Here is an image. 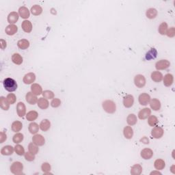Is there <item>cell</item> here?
I'll list each match as a JSON object with an SVG mask.
<instances>
[{
    "mask_svg": "<svg viewBox=\"0 0 175 175\" xmlns=\"http://www.w3.org/2000/svg\"><path fill=\"white\" fill-rule=\"evenodd\" d=\"M3 85L6 90L10 92H15V91L17 89V87H18L17 81H16L15 79H13V78H6L4 79Z\"/></svg>",
    "mask_w": 175,
    "mask_h": 175,
    "instance_id": "obj_1",
    "label": "cell"
},
{
    "mask_svg": "<svg viewBox=\"0 0 175 175\" xmlns=\"http://www.w3.org/2000/svg\"><path fill=\"white\" fill-rule=\"evenodd\" d=\"M102 106L104 111L108 114H114L116 110V105L111 100H106L103 101Z\"/></svg>",
    "mask_w": 175,
    "mask_h": 175,
    "instance_id": "obj_2",
    "label": "cell"
},
{
    "mask_svg": "<svg viewBox=\"0 0 175 175\" xmlns=\"http://www.w3.org/2000/svg\"><path fill=\"white\" fill-rule=\"evenodd\" d=\"M23 170V165L20 162H15L10 166V172L15 175L21 174Z\"/></svg>",
    "mask_w": 175,
    "mask_h": 175,
    "instance_id": "obj_3",
    "label": "cell"
},
{
    "mask_svg": "<svg viewBox=\"0 0 175 175\" xmlns=\"http://www.w3.org/2000/svg\"><path fill=\"white\" fill-rule=\"evenodd\" d=\"M134 83L137 88H142L146 85V78L142 75H137L134 78Z\"/></svg>",
    "mask_w": 175,
    "mask_h": 175,
    "instance_id": "obj_4",
    "label": "cell"
},
{
    "mask_svg": "<svg viewBox=\"0 0 175 175\" xmlns=\"http://www.w3.org/2000/svg\"><path fill=\"white\" fill-rule=\"evenodd\" d=\"M164 131L163 128L159 126H155L153 129L151 131V136L153 138L155 139H160L163 136H164Z\"/></svg>",
    "mask_w": 175,
    "mask_h": 175,
    "instance_id": "obj_5",
    "label": "cell"
},
{
    "mask_svg": "<svg viewBox=\"0 0 175 175\" xmlns=\"http://www.w3.org/2000/svg\"><path fill=\"white\" fill-rule=\"evenodd\" d=\"M170 66V62L168 60H161L159 61L156 62L155 68L158 71L165 70L169 68Z\"/></svg>",
    "mask_w": 175,
    "mask_h": 175,
    "instance_id": "obj_6",
    "label": "cell"
},
{
    "mask_svg": "<svg viewBox=\"0 0 175 175\" xmlns=\"http://www.w3.org/2000/svg\"><path fill=\"white\" fill-rule=\"evenodd\" d=\"M151 100V96L148 94H147V93H142L138 97L140 104L144 106H147L150 103Z\"/></svg>",
    "mask_w": 175,
    "mask_h": 175,
    "instance_id": "obj_7",
    "label": "cell"
},
{
    "mask_svg": "<svg viewBox=\"0 0 175 175\" xmlns=\"http://www.w3.org/2000/svg\"><path fill=\"white\" fill-rule=\"evenodd\" d=\"M32 142L38 146H43L45 144V139L41 134H35L32 137Z\"/></svg>",
    "mask_w": 175,
    "mask_h": 175,
    "instance_id": "obj_8",
    "label": "cell"
},
{
    "mask_svg": "<svg viewBox=\"0 0 175 175\" xmlns=\"http://www.w3.org/2000/svg\"><path fill=\"white\" fill-rule=\"evenodd\" d=\"M134 103V97L131 95H128L123 98V105L126 108H130Z\"/></svg>",
    "mask_w": 175,
    "mask_h": 175,
    "instance_id": "obj_9",
    "label": "cell"
},
{
    "mask_svg": "<svg viewBox=\"0 0 175 175\" xmlns=\"http://www.w3.org/2000/svg\"><path fill=\"white\" fill-rule=\"evenodd\" d=\"M36 80V75L34 73H28L23 77V81L25 84H32Z\"/></svg>",
    "mask_w": 175,
    "mask_h": 175,
    "instance_id": "obj_10",
    "label": "cell"
},
{
    "mask_svg": "<svg viewBox=\"0 0 175 175\" xmlns=\"http://www.w3.org/2000/svg\"><path fill=\"white\" fill-rule=\"evenodd\" d=\"M16 108H17V112L19 117L23 118L25 115H26V107L23 102H18Z\"/></svg>",
    "mask_w": 175,
    "mask_h": 175,
    "instance_id": "obj_11",
    "label": "cell"
},
{
    "mask_svg": "<svg viewBox=\"0 0 175 175\" xmlns=\"http://www.w3.org/2000/svg\"><path fill=\"white\" fill-rule=\"evenodd\" d=\"M151 114V109L148 107H145V108L141 109L138 113V118L140 120H145V119L148 118Z\"/></svg>",
    "mask_w": 175,
    "mask_h": 175,
    "instance_id": "obj_12",
    "label": "cell"
},
{
    "mask_svg": "<svg viewBox=\"0 0 175 175\" xmlns=\"http://www.w3.org/2000/svg\"><path fill=\"white\" fill-rule=\"evenodd\" d=\"M25 100L30 105H35L38 102V98H37L36 95H34L32 92H27L26 95H25Z\"/></svg>",
    "mask_w": 175,
    "mask_h": 175,
    "instance_id": "obj_13",
    "label": "cell"
},
{
    "mask_svg": "<svg viewBox=\"0 0 175 175\" xmlns=\"http://www.w3.org/2000/svg\"><path fill=\"white\" fill-rule=\"evenodd\" d=\"M140 155L142 159H150L152 158L153 156V151L151 150V148H144L143 150H142L141 151Z\"/></svg>",
    "mask_w": 175,
    "mask_h": 175,
    "instance_id": "obj_14",
    "label": "cell"
},
{
    "mask_svg": "<svg viewBox=\"0 0 175 175\" xmlns=\"http://www.w3.org/2000/svg\"><path fill=\"white\" fill-rule=\"evenodd\" d=\"M18 18H19V15H18L17 12H11V13L8 15L7 20H8V22L10 23V25H15V23L18 21Z\"/></svg>",
    "mask_w": 175,
    "mask_h": 175,
    "instance_id": "obj_15",
    "label": "cell"
},
{
    "mask_svg": "<svg viewBox=\"0 0 175 175\" xmlns=\"http://www.w3.org/2000/svg\"><path fill=\"white\" fill-rule=\"evenodd\" d=\"M14 151H15V147H13L10 145H7L2 147L1 149V154L2 155L9 156L13 155Z\"/></svg>",
    "mask_w": 175,
    "mask_h": 175,
    "instance_id": "obj_16",
    "label": "cell"
},
{
    "mask_svg": "<svg viewBox=\"0 0 175 175\" xmlns=\"http://www.w3.org/2000/svg\"><path fill=\"white\" fill-rule=\"evenodd\" d=\"M157 56V51L155 48H151L145 55V59L148 61L155 59Z\"/></svg>",
    "mask_w": 175,
    "mask_h": 175,
    "instance_id": "obj_17",
    "label": "cell"
},
{
    "mask_svg": "<svg viewBox=\"0 0 175 175\" xmlns=\"http://www.w3.org/2000/svg\"><path fill=\"white\" fill-rule=\"evenodd\" d=\"M18 15L21 18L26 19V18H28L30 17V13L27 7L21 6L18 9Z\"/></svg>",
    "mask_w": 175,
    "mask_h": 175,
    "instance_id": "obj_18",
    "label": "cell"
},
{
    "mask_svg": "<svg viewBox=\"0 0 175 175\" xmlns=\"http://www.w3.org/2000/svg\"><path fill=\"white\" fill-rule=\"evenodd\" d=\"M18 31V27L17 25H14V24H10L9 25H8L6 27L5 29V32L7 35H8V36H13V35H15L16 33H17Z\"/></svg>",
    "mask_w": 175,
    "mask_h": 175,
    "instance_id": "obj_19",
    "label": "cell"
},
{
    "mask_svg": "<svg viewBox=\"0 0 175 175\" xmlns=\"http://www.w3.org/2000/svg\"><path fill=\"white\" fill-rule=\"evenodd\" d=\"M163 81H164V84L166 87H170L172 85V83L174 82V77L172 74L168 73L164 76V78H163Z\"/></svg>",
    "mask_w": 175,
    "mask_h": 175,
    "instance_id": "obj_20",
    "label": "cell"
},
{
    "mask_svg": "<svg viewBox=\"0 0 175 175\" xmlns=\"http://www.w3.org/2000/svg\"><path fill=\"white\" fill-rule=\"evenodd\" d=\"M37 105H38V107H40L41 109H46L49 107V103L48 101V99H47L44 97H41L38 99V102H37Z\"/></svg>",
    "mask_w": 175,
    "mask_h": 175,
    "instance_id": "obj_21",
    "label": "cell"
},
{
    "mask_svg": "<svg viewBox=\"0 0 175 175\" xmlns=\"http://www.w3.org/2000/svg\"><path fill=\"white\" fill-rule=\"evenodd\" d=\"M149 103H150L151 108L153 109L154 111H159L161 109L162 104H161L159 100L157 99H153L152 100H151Z\"/></svg>",
    "mask_w": 175,
    "mask_h": 175,
    "instance_id": "obj_22",
    "label": "cell"
},
{
    "mask_svg": "<svg viewBox=\"0 0 175 175\" xmlns=\"http://www.w3.org/2000/svg\"><path fill=\"white\" fill-rule=\"evenodd\" d=\"M31 88L32 92L34 95H36V96L43 94V88H42L41 86L39 85L38 83H33L31 86V88Z\"/></svg>",
    "mask_w": 175,
    "mask_h": 175,
    "instance_id": "obj_23",
    "label": "cell"
},
{
    "mask_svg": "<svg viewBox=\"0 0 175 175\" xmlns=\"http://www.w3.org/2000/svg\"><path fill=\"white\" fill-rule=\"evenodd\" d=\"M123 135L126 139L130 140L134 136V130L130 126H126L123 129Z\"/></svg>",
    "mask_w": 175,
    "mask_h": 175,
    "instance_id": "obj_24",
    "label": "cell"
},
{
    "mask_svg": "<svg viewBox=\"0 0 175 175\" xmlns=\"http://www.w3.org/2000/svg\"><path fill=\"white\" fill-rule=\"evenodd\" d=\"M21 27L23 31L26 33H30L32 30V24L31 21L28 20H25L22 22Z\"/></svg>",
    "mask_w": 175,
    "mask_h": 175,
    "instance_id": "obj_25",
    "label": "cell"
},
{
    "mask_svg": "<svg viewBox=\"0 0 175 175\" xmlns=\"http://www.w3.org/2000/svg\"><path fill=\"white\" fill-rule=\"evenodd\" d=\"M40 129L43 131H47L51 127V123L48 119H43L40 123Z\"/></svg>",
    "mask_w": 175,
    "mask_h": 175,
    "instance_id": "obj_26",
    "label": "cell"
},
{
    "mask_svg": "<svg viewBox=\"0 0 175 175\" xmlns=\"http://www.w3.org/2000/svg\"><path fill=\"white\" fill-rule=\"evenodd\" d=\"M151 77L152 80L157 83L160 82V81L163 79V78H164L162 73L159 71H153V73H151Z\"/></svg>",
    "mask_w": 175,
    "mask_h": 175,
    "instance_id": "obj_27",
    "label": "cell"
},
{
    "mask_svg": "<svg viewBox=\"0 0 175 175\" xmlns=\"http://www.w3.org/2000/svg\"><path fill=\"white\" fill-rule=\"evenodd\" d=\"M142 167L140 164H136L131 168V174L132 175H140L142 172Z\"/></svg>",
    "mask_w": 175,
    "mask_h": 175,
    "instance_id": "obj_28",
    "label": "cell"
},
{
    "mask_svg": "<svg viewBox=\"0 0 175 175\" xmlns=\"http://www.w3.org/2000/svg\"><path fill=\"white\" fill-rule=\"evenodd\" d=\"M154 167H155L156 170H159V171L164 169V168L165 167V163L164 160L162 159H156L155 162H154Z\"/></svg>",
    "mask_w": 175,
    "mask_h": 175,
    "instance_id": "obj_29",
    "label": "cell"
},
{
    "mask_svg": "<svg viewBox=\"0 0 175 175\" xmlns=\"http://www.w3.org/2000/svg\"><path fill=\"white\" fill-rule=\"evenodd\" d=\"M30 44L29 41H27L26 39L19 40V41L17 42L18 47L22 50L27 49L30 47Z\"/></svg>",
    "mask_w": 175,
    "mask_h": 175,
    "instance_id": "obj_30",
    "label": "cell"
},
{
    "mask_svg": "<svg viewBox=\"0 0 175 175\" xmlns=\"http://www.w3.org/2000/svg\"><path fill=\"white\" fill-rule=\"evenodd\" d=\"M10 103L8 101L6 98L4 97H0V107L1 108L3 109V110L7 111L8 110L9 108H10Z\"/></svg>",
    "mask_w": 175,
    "mask_h": 175,
    "instance_id": "obj_31",
    "label": "cell"
},
{
    "mask_svg": "<svg viewBox=\"0 0 175 175\" xmlns=\"http://www.w3.org/2000/svg\"><path fill=\"white\" fill-rule=\"evenodd\" d=\"M12 61L14 63V64L17 65H21L23 63V57L19 53H14V54L12 55Z\"/></svg>",
    "mask_w": 175,
    "mask_h": 175,
    "instance_id": "obj_32",
    "label": "cell"
},
{
    "mask_svg": "<svg viewBox=\"0 0 175 175\" xmlns=\"http://www.w3.org/2000/svg\"><path fill=\"white\" fill-rule=\"evenodd\" d=\"M157 10L155 8H149L146 12V17L149 18V19H153V18H156L157 16Z\"/></svg>",
    "mask_w": 175,
    "mask_h": 175,
    "instance_id": "obj_33",
    "label": "cell"
},
{
    "mask_svg": "<svg viewBox=\"0 0 175 175\" xmlns=\"http://www.w3.org/2000/svg\"><path fill=\"white\" fill-rule=\"evenodd\" d=\"M22 128H23V124L21 122H20V121L17 120L12 123L11 129L13 130V131L14 132L17 133L18 131H20L22 129Z\"/></svg>",
    "mask_w": 175,
    "mask_h": 175,
    "instance_id": "obj_34",
    "label": "cell"
},
{
    "mask_svg": "<svg viewBox=\"0 0 175 175\" xmlns=\"http://www.w3.org/2000/svg\"><path fill=\"white\" fill-rule=\"evenodd\" d=\"M40 129V126L37 124L36 123H31L29 125V127H28V130L30 134H36L38 132Z\"/></svg>",
    "mask_w": 175,
    "mask_h": 175,
    "instance_id": "obj_35",
    "label": "cell"
},
{
    "mask_svg": "<svg viewBox=\"0 0 175 175\" xmlns=\"http://www.w3.org/2000/svg\"><path fill=\"white\" fill-rule=\"evenodd\" d=\"M137 116L134 114H130L127 118V124L130 126H134L137 123Z\"/></svg>",
    "mask_w": 175,
    "mask_h": 175,
    "instance_id": "obj_36",
    "label": "cell"
},
{
    "mask_svg": "<svg viewBox=\"0 0 175 175\" xmlns=\"http://www.w3.org/2000/svg\"><path fill=\"white\" fill-rule=\"evenodd\" d=\"M38 114L37 112L36 111H30L29 112H27L26 114V118L27 120L28 121H30V122H32L36 120V119L38 118Z\"/></svg>",
    "mask_w": 175,
    "mask_h": 175,
    "instance_id": "obj_37",
    "label": "cell"
},
{
    "mask_svg": "<svg viewBox=\"0 0 175 175\" xmlns=\"http://www.w3.org/2000/svg\"><path fill=\"white\" fill-rule=\"evenodd\" d=\"M31 13L34 16H38L43 13V8L39 5H34L31 8Z\"/></svg>",
    "mask_w": 175,
    "mask_h": 175,
    "instance_id": "obj_38",
    "label": "cell"
},
{
    "mask_svg": "<svg viewBox=\"0 0 175 175\" xmlns=\"http://www.w3.org/2000/svg\"><path fill=\"white\" fill-rule=\"evenodd\" d=\"M168 29V26L167 23L165 22H162L158 27V32L161 35H165Z\"/></svg>",
    "mask_w": 175,
    "mask_h": 175,
    "instance_id": "obj_39",
    "label": "cell"
},
{
    "mask_svg": "<svg viewBox=\"0 0 175 175\" xmlns=\"http://www.w3.org/2000/svg\"><path fill=\"white\" fill-rule=\"evenodd\" d=\"M28 151L30 153H31L32 154H33V155H36L39 151L38 146L36 145V144L33 143V142H31V143H30L28 145Z\"/></svg>",
    "mask_w": 175,
    "mask_h": 175,
    "instance_id": "obj_40",
    "label": "cell"
},
{
    "mask_svg": "<svg viewBox=\"0 0 175 175\" xmlns=\"http://www.w3.org/2000/svg\"><path fill=\"white\" fill-rule=\"evenodd\" d=\"M23 139H24V136L21 133H17V134H15L13 137V141L14 143L15 144H19L21 142Z\"/></svg>",
    "mask_w": 175,
    "mask_h": 175,
    "instance_id": "obj_41",
    "label": "cell"
},
{
    "mask_svg": "<svg viewBox=\"0 0 175 175\" xmlns=\"http://www.w3.org/2000/svg\"><path fill=\"white\" fill-rule=\"evenodd\" d=\"M148 123L151 127H155L158 123V118L155 116L151 115L148 118Z\"/></svg>",
    "mask_w": 175,
    "mask_h": 175,
    "instance_id": "obj_42",
    "label": "cell"
},
{
    "mask_svg": "<svg viewBox=\"0 0 175 175\" xmlns=\"http://www.w3.org/2000/svg\"><path fill=\"white\" fill-rule=\"evenodd\" d=\"M15 153L19 156L24 155L25 153L24 148H23V146L22 145H20V144H17V145L15 146Z\"/></svg>",
    "mask_w": 175,
    "mask_h": 175,
    "instance_id": "obj_43",
    "label": "cell"
},
{
    "mask_svg": "<svg viewBox=\"0 0 175 175\" xmlns=\"http://www.w3.org/2000/svg\"><path fill=\"white\" fill-rule=\"evenodd\" d=\"M41 170L45 174H49L50 171L51 170V165L47 162L43 163L41 165Z\"/></svg>",
    "mask_w": 175,
    "mask_h": 175,
    "instance_id": "obj_44",
    "label": "cell"
},
{
    "mask_svg": "<svg viewBox=\"0 0 175 175\" xmlns=\"http://www.w3.org/2000/svg\"><path fill=\"white\" fill-rule=\"evenodd\" d=\"M43 96L47 99H53L54 98V93L51 90H45L43 92Z\"/></svg>",
    "mask_w": 175,
    "mask_h": 175,
    "instance_id": "obj_45",
    "label": "cell"
},
{
    "mask_svg": "<svg viewBox=\"0 0 175 175\" xmlns=\"http://www.w3.org/2000/svg\"><path fill=\"white\" fill-rule=\"evenodd\" d=\"M6 99L10 105L14 104L16 102V101H17V97H16V95L15 94H13V93H9V94L7 95Z\"/></svg>",
    "mask_w": 175,
    "mask_h": 175,
    "instance_id": "obj_46",
    "label": "cell"
},
{
    "mask_svg": "<svg viewBox=\"0 0 175 175\" xmlns=\"http://www.w3.org/2000/svg\"><path fill=\"white\" fill-rule=\"evenodd\" d=\"M50 104L51 106L52 107L57 108V107H60V105H61V101H60V99H58V98H55V99L53 98Z\"/></svg>",
    "mask_w": 175,
    "mask_h": 175,
    "instance_id": "obj_47",
    "label": "cell"
},
{
    "mask_svg": "<svg viewBox=\"0 0 175 175\" xmlns=\"http://www.w3.org/2000/svg\"><path fill=\"white\" fill-rule=\"evenodd\" d=\"M165 35L169 38H173L175 36V28L174 27H171L169 29H168Z\"/></svg>",
    "mask_w": 175,
    "mask_h": 175,
    "instance_id": "obj_48",
    "label": "cell"
},
{
    "mask_svg": "<svg viewBox=\"0 0 175 175\" xmlns=\"http://www.w3.org/2000/svg\"><path fill=\"white\" fill-rule=\"evenodd\" d=\"M25 159H26L27 162H33V161L35 159V155H33L31 153L27 152L25 153Z\"/></svg>",
    "mask_w": 175,
    "mask_h": 175,
    "instance_id": "obj_49",
    "label": "cell"
},
{
    "mask_svg": "<svg viewBox=\"0 0 175 175\" xmlns=\"http://www.w3.org/2000/svg\"><path fill=\"white\" fill-rule=\"evenodd\" d=\"M7 139L6 134L4 131H1L0 134V143H4V141H6Z\"/></svg>",
    "mask_w": 175,
    "mask_h": 175,
    "instance_id": "obj_50",
    "label": "cell"
},
{
    "mask_svg": "<svg viewBox=\"0 0 175 175\" xmlns=\"http://www.w3.org/2000/svg\"><path fill=\"white\" fill-rule=\"evenodd\" d=\"M0 46H1V49H4L7 46V44H6V41H4L3 39H1V41H0Z\"/></svg>",
    "mask_w": 175,
    "mask_h": 175,
    "instance_id": "obj_51",
    "label": "cell"
},
{
    "mask_svg": "<svg viewBox=\"0 0 175 175\" xmlns=\"http://www.w3.org/2000/svg\"><path fill=\"white\" fill-rule=\"evenodd\" d=\"M140 142H142L143 144H149L148 139L147 138L146 136H144V137H142V139H140Z\"/></svg>",
    "mask_w": 175,
    "mask_h": 175,
    "instance_id": "obj_52",
    "label": "cell"
},
{
    "mask_svg": "<svg viewBox=\"0 0 175 175\" xmlns=\"http://www.w3.org/2000/svg\"><path fill=\"white\" fill-rule=\"evenodd\" d=\"M151 174H162V173L160 172H159V170H157V171H153L151 172Z\"/></svg>",
    "mask_w": 175,
    "mask_h": 175,
    "instance_id": "obj_53",
    "label": "cell"
}]
</instances>
